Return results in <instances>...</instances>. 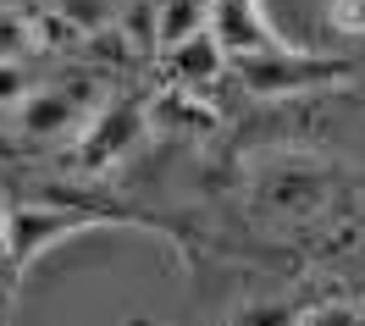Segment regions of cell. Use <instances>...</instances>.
Listing matches in <instances>:
<instances>
[{
    "instance_id": "cell-3",
    "label": "cell",
    "mask_w": 365,
    "mask_h": 326,
    "mask_svg": "<svg viewBox=\"0 0 365 326\" xmlns=\"http://www.w3.org/2000/svg\"><path fill=\"white\" fill-rule=\"evenodd\" d=\"M89 227H106L94 210H78V205H17L6 210V260L17 265V277L34 271V260L50 255V249H61L67 238L89 233Z\"/></svg>"
},
{
    "instance_id": "cell-1",
    "label": "cell",
    "mask_w": 365,
    "mask_h": 326,
    "mask_svg": "<svg viewBox=\"0 0 365 326\" xmlns=\"http://www.w3.org/2000/svg\"><path fill=\"white\" fill-rule=\"evenodd\" d=\"M227 72L238 78V89L255 94V100H277V94H304V89H327L349 78V61H332V56H304L288 39L272 50H238L227 56Z\"/></svg>"
},
{
    "instance_id": "cell-11",
    "label": "cell",
    "mask_w": 365,
    "mask_h": 326,
    "mask_svg": "<svg viewBox=\"0 0 365 326\" xmlns=\"http://www.w3.org/2000/svg\"><path fill=\"white\" fill-rule=\"evenodd\" d=\"M327 28L338 39H365V0H327Z\"/></svg>"
},
{
    "instance_id": "cell-4",
    "label": "cell",
    "mask_w": 365,
    "mask_h": 326,
    "mask_svg": "<svg viewBox=\"0 0 365 326\" xmlns=\"http://www.w3.org/2000/svg\"><path fill=\"white\" fill-rule=\"evenodd\" d=\"M100 111V94L94 83H56V89H34L17 105V133L23 139H61L89 127V117Z\"/></svg>"
},
{
    "instance_id": "cell-14",
    "label": "cell",
    "mask_w": 365,
    "mask_h": 326,
    "mask_svg": "<svg viewBox=\"0 0 365 326\" xmlns=\"http://www.w3.org/2000/svg\"><path fill=\"white\" fill-rule=\"evenodd\" d=\"M11 277H17V265H11V260L0 255V299H6V288H11Z\"/></svg>"
},
{
    "instance_id": "cell-2",
    "label": "cell",
    "mask_w": 365,
    "mask_h": 326,
    "mask_svg": "<svg viewBox=\"0 0 365 326\" xmlns=\"http://www.w3.org/2000/svg\"><path fill=\"white\" fill-rule=\"evenodd\" d=\"M332 205V172L310 155H277L255 177V210L282 227H304Z\"/></svg>"
},
{
    "instance_id": "cell-12",
    "label": "cell",
    "mask_w": 365,
    "mask_h": 326,
    "mask_svg": "<svg viewBox=\"0 0 365 326\" xmlns=\"http://www.w3.org/2000/svg\"><path fill=\"white\" fill-rule=\"evenodd\" d=\"M28 45H34V28L17 11H0V56H23Z\"/></svg>"
},
{
    "instance_id": "cell-6",
    "label": "cell",
    "mask_w": 365,
    "mask_h": 326,
    "mask_svg": "<svg viewBox=\"0 0 365 326\" xmlns=\"http://www.w3.org/2000/svg\"><path fill=\"white\" fill-rule=\"evenodd\" d=\"M210 28H216V39H222L227 56L282 45V39L272 33V23L260 17V6H255V0H216V6H210Z\"/></svg>"
},
{
    "instance_id": "cell-15",
    "label": "cell",
    "mask_w": 365,
    "mask_h": 326,
    "mask_svg": "<svg viewBox=\"0 0 365 326\" xmlns=\"http://www.w3.org/2000/svg\"><path fill=\"white\" fill-rule=\"evenodd\" d=\"M0 243H6V205H0Z\"/></svg>"
},
{
    "instance_id": "cell-8",
    "label": "cell",
    "mask_w": 365,
    "mask_h": 326,
    "mask_svg": "<svg viewBox=\"0 0 365 326\" xmlns=\"http://www.w3.org/2000/svg\"><path fill=\"white\" fill-rule=\"evenodd\" d=\"M200 28H210V6L205 0H160L155 6V45L160 50L194 39Z\"/></svg>"
},
{
    "instance_id": "cell-5",
    "label": "cell",
    "mask_w": 365,
    "mask_h": 326,
    "mask_svg": "<svg viewBox=\"0 0 365 326\" xmlns=\"http://www.w3.org/2000/svg\"><path fill=\"white\" fill-rule=\"evenodd\" d=\"M144 127H150V117H144L138 105H106V111H94L89 117V139H83V149H78V161L89 166V172L122 161V155L144 139Z\"/></svg>"
},
{
    "instance_id": "cell-9",
    "label": "cell",
    "mask_w": 365,
    "mask_h": 326,
    "mask_svg": "<svg viewBox=\"0 0 365 326\" xmlns=\"http://www.w3.org/2000/svg\"><path fill=\"white\" fill-rule=\"evenodd\" d=\"M50 6L72 33H106L122 17V0H50Z\"/></svg>"
},
{
    "instance_id": "cell-13",
    "label": "cell",
    "mask_w": 365,
    "mask_h": 326,
    "mask_svg": "<svg viewBox=\"0 0 365 326\" xmlns=\"http://www.w3.org/2000/svg\"><path fill=\"white\" fill-rule=\"evenodd\" d=\"M294 326H365V321H360L354 304H321V310H310V315H299Z\"/></svg>"
},
{
    "instance_id": "cell-7",
    "label": "cell",
    "mask_w": 365,
    "mask_h": 326,
    "mask_svg": "<svg viewBox=\"0 0 365 326\" xmlns=\"http://www.w3.org/2000/svg\"><path fill=\"white\" fill-rule=\"evenodd\" d=\"M166 61H172V78H178V89H200L205 94L222 72H227V50L216 39V28H200L194 39H182V45L166 50Z\"/></svg>"
},
{
    "instance_id": "cell-10",
    "label": "cell",
    "mask_w": 365,
    "mask_h": 326,
    "mask_svg": "<svg viewBox=\"0 0 365 326\" xmlns=\"http://www.w3.org/2000/svg\"><path fill=\"white\" fill-rule=\"evenodd\" d=\"M28 94H34V78L17 56H0V111H17Z\"/></svg>"
}]
</instances>
